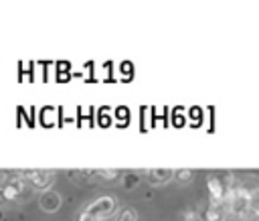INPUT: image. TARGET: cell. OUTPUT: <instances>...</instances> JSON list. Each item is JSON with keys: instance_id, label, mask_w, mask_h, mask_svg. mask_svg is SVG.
I'll list each match as a JSON object with an SVG mask.
<instances>
[{"instance_id": "1", "label": "cell", "mask_w": 259, "mask_h": 221, "mask_svg": "<svg viewBox=\"0 0 259 221\" xmlns=\"http://www.w3.org/2000/svg\"><path fill=\"white\" fill-rule=\"evenodd\" d=\"M113 211H115V199L101 197L95 203H91L85 211H81L77 221H101V219L113 215Z\"/></svg>"}, {"instance_id": "2", "label": "cell", "mask_w": 259, "mask_h": 221, "mask_svg": "<svg viewBox=\"0 0 259 221\" xmlns=\"http://www.w3.org/2000/svg\"><path fill=\"white\" fill-rule=\"evenodd\" d=\"M206 189H208V199L212 205H223L227 201V187H225L223 178L210 174L206 178Z\"/></svg>"}, {"instance_id": "3", "label": "cell", "mask_w": 259, "mask_h": 221, "mask_svg": "<svg viewBox=\"0 0 259 221\" xmlns=\"http://www.w3.org/2000/svg\"><path fill=\"white\" fill-rule=\"evenodd\" d=\"M53 176H55L53 170H36V174H34V178L30 182H32L34 189H47L53 182Z\"/></svg>"}, {"instance_id": "4", "label": "cell", "mask_w": 259, "mask_h": 221, "mask_svg": "<svg viewBox=\"0 0 259 221\" xmlns=\"http://www.w3.org/2000/svg\"><path fill=\"white\" fill-rule=\"evenodd\" d=\"M172 174H174V170H170V168H152V170H148L150 182H154V185H162V182H166Z\"/></svg>"}, {"instance_id": "5", "label": "cell", "mask_w": 259, "mask_h": 221, "mask_svg": "<svg viewBox=\"0 0 259 221\" xmlns=\"http://www.w3.org/2000/svg\"><path fill=\"white\" fill-rule=\"evenodd\" d=\"M59 203H61V199H59V195L53 193V191H47V193L40 197V207L47 209V211H55V209L59 207Z\"/></svg>"}, {"instance_id": "6", "label": "cell", "mask_w": 259, "mask_h": 221, "mask_svg": "<svg viewBox=\"0 0 259 221\" xmlns=\"http://www.w3.org/2000/svg\"><path fill=\"white\" fill-rule=\"evenodd\" d=\"M249 217L259 219V191L249 197Z\"/></svg>"}, {"instance_id": "7", "label": "cell", "mask_w": 259, "mask_h": 221, "mask_svg": "<svg viewBox=\"0 0 259 221\" xmlns=\"http://www.w3.org/2000/svg\"><path fill=\"white\" fill-rule=\"evenodd\" d=\"M174 176H176L180 182H188V180L192 178V170H190V168H178V170L174 172Z\"/></svg>"}, {"instance_id": "8", "label": "cell", "mask_w": 259, "mask_h": 221, "mask_svg": "<svg viewBox=\"0 0 259 221\" xmlns=\"http://www.w3.org/2000/svg\"><path fill=\"white\" fill-rule=\"evenodd\" d=\"M117 221H136V211L134 209H123L121 213H119V217H117Z\"/></svg>"}, {"instance_id": "9", "label": "cell", "mask_w": 259, "mask_h": 221, "mask_svg": "<svg viewBox=\"0 0 259 221\" xmlns=\"http://www.w3.org/2000/svg\"><path fill=\"white\" fill-rule=\"evenodd\" d=\"M138 180H140V178H138V172H127V174H125L123 185L130 189V187H136V185H138Z\"/></svg>"}, {"instance_id": "10", "label": "cell", "mask_w": 259, "mask_h": 221, "mask_svg": "<svg viewBox=\"0 0 259 221\" xmlns=\"http://www.w3.org/2000/svg\"><path fill=\"white\" fill-rule=\"evenodd\" d=\"M55 112H57V109H42V120H45V124H49V122H53V118L57 116Z\"/></svg>"}, {"instance_id": "11", "label": "cell", "mask_w": 259, "mask_h": 221, "mask_svg": "<svg viewBox=\"0 0 259 221\" xmlns=\"http://www.w3.org/2000/svg\"><path fill=\"white\" fill-rule=\"evenodd\" d=\"M97 174H99V176H105V178H113V176L117 174V170H109V168H101V170H97Z\"/></svg>"}]
</instances>
